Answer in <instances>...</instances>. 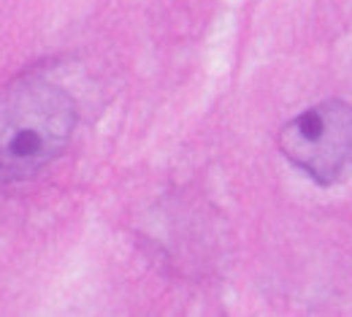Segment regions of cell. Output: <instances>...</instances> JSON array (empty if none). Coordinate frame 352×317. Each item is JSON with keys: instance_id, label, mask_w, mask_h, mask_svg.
Masks as SVG:
<instances>
[{"instance_id": "1", "label": "cell", "mask_w": 352, "mask_h": 317, "mask_svg": "<svg viewBox=\"0 0 352 317\" xmlns=\"http://www.w3.org/2000/svg\"><path fill=\"white\" fill-rule=\"evenodd\" d=\"M76 128V103L49 79H16L0 92V179H30L63 155Z\"/></svg>"}, {"instance_id": "2", "label": "cell", "mask_w": 352, "mask_h": 317, "mask_svg": "<svg viewBox=\"0 0 352 317\" xmlns=\"http://www.w3.org/2000/svg\"><path fill=\"white\" fill-rule=\"evenodd\" d=\"M282 155L309 179L333 187L352 174V106L344 100H322L279 131Z\"/></svg>"}]
</instances>
